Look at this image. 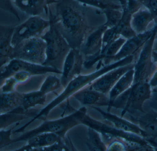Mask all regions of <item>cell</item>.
I'll return each mask as SVG.
<instances>
[{
  "label": "cell",
  "mask_w": 157,
  "mask_h": 151,
  "mask_svg": "<svg viewBox=\"0 0 157 151\" xmlns=\"http://www.w3.org/2000/svg\"><path fill=\"white\" fill-rule=\"evenodd\" d=\"M20 71H26L33 75H42L49 73L62 74V72L51 67L34 64L21 60L13 59L6 65L1 67V81Z\"/></svg>",
  "instance_id": "9c48e42d"
},
{
  "label": "cell",
  "mask_w": 157,
  "mask_h": 151,
  "mask_svg": "<svg viewBox=\"0 0 157 151\" xmlns=\"http://www.w3.org/2000/svg\"><path fill=\"white\" fill-rule=\"evenodd\" d=\"M125 141L124 140L119 138L115 139L107 145V151H127Z\"/></svg>",
  "instance_id": "1f68e13d"
},
{
  "label": "cell",
  "mask_w": 157,
  "mask_h": 151,
  "mask_svg": "<svg viewBox=\"0 0 157 151\" xmlns=\"http://www.w3.org/2000/svg\"><path fill=\"white\" fill-rule=\"evenodd\" d=\"M84 62V57L80 49L71 50L64 63L60 77L64 89L73 79L81 74Z\"/></svg>",
  "instance_id": "30bf717a"
},
{
  "label": "cell",
  "mask_w": 157,
  "mask_h": 151,
  "mask_svg": "<svg viewBox=\"0 0 157 151\" xmlns=\"http://www.w3.org/2000/svg\"><path fill=\"white\" fill-rule=\"evenodd\" d=\"M155 26L151 29L147 30L143 34H137L134 37L127 39L119 52L114 57L109 59L106 65L118 61L130 56H136L140 53L144 45L151 36Z\"/></svg>",
  "instance_id": "8fae6325"
},
{
  "label": "cell",
  "mask_w": 157,
  "mask_h": 151,
  "mask_svg": "<svg viewBox=\"0 0 157 151\" xmlns=\"http://www.w3.org/2000/svg\"><path fill=\"white\" fill-rule=\"evenodd\" d=\"M154 89V90H156V91H157V87H156V88H153V89Z\"/></svg>",
  "instance_id": "60d3db41"
},
{
  "label": "cell",
  "mask_w": 157,
  "mask_h": 151,
  "mask_svg": "<svg viewBox=\"0 0 157 151\" xmlns=\"http://www.w3.org/2000/svg\"><path fill=\"white\" fill-rule=\"evenodd\" d=\"M49 20L41 16H31L25 22L15 26L12 43L16 46L22 41L34 37H41L50 27Z\"/></svg>",
  "instance_id": "ba28073f"
},
{
  "label": "cell",
  "mask_w": 157,
  "mask_h": 151,
  "mask_svg": "<svg viewBox=\"0 0 157 151\" xmlns=\"http://www.w3.org/2000/svg\"><path fill=\"white\" fill-rule=\"evenodd\" d=\"M86 144L90 151H107V146L101 133L93 128L88 127Z\"/></svg>",
  "instance_id": "cb8c5ba5"
},
{
  "label": "cell",
  "mask_w": 157,
  "mask_h": 151,
  "mask_svg": "<svg viewBox=\"0 0 157 151\" xmlns=\"http://www.w3.org/2000/svg\"><path fill=\"white\" fill-rule=\"evenodd\" d=\"M16 126L10 129L0 130V149L12 144L13 139H11L12 134H13V129Z\"/></svg>",
  "instance_id": "4dcf8cb0"
},
{
  "label": "cell",
  "mask_w": 157,
  "mask_h": 151,
  "mask_svg": "<svg viewBox=\"0 0 157 151\" xmlns=\"http://www.w3.org/2000/svg\"><path fill=\"white\" fill-rule=\"evenodd\" d=\"M148 83L149 84L151 89L157 87V70L155 71V72L150 79Z\"/></svg>",
  "instance_id": "74e56055"
},
{
  "label": "cell",
  "mask_w": 157,
  "mask_h": 151,
  "mask_svg": "<svg viewBox=\"0 0 157 151\" xmlns=\"http://www.w3.org/2000/svg\"><path fill=\"white\" fill-rule=\"evenodd\" d=\"M151 36L146 42L139 55L134 67V83L140 82H148L157 70V63L153 62L152 52L157 34V24Z\"/></svg>",
  "instance_id": "52a82bcc"
},
{
  "label": "cell",
  "mask_w": 157,
  "mask_h": 151,
  "mask_svg": "<svg viewBox=\"0 0 157 151\" xmlns=\"http://www.w3.org/2000/svg\"><path fill=\"white\" fill-rule=\"evenodd\" d=\"M135 57L130 56L123 59L108 65H104L100 69H97L95 71L89 74H80L71 81L64 88V91L58 96L53 101H51L44 108L40 109L39 113L35 117L32 118L22 127L16 130L17 133L23 132L25 129L35 121L43 119L46 117L52 109L57 106L60 105L62 103L67 102L69 104L70 98L74 94L81 91L82 89L90 86L93 82L106 73L118 67L131 64L134 62Z\"/></svg>",
  "instance_id": "7a4b0ae2"
},
{
  "label": "cell",
  "mask_w": 157,
  "mask_h": 151,
  "mask_svg": "<svg viewBox=\"0 0 157 151\" xmlns=\"http://www.w3.org/2000/svg\"><path fill=\"white\" fill-rule=\"evenodd\" d=\"M117 32L116 26L108 28L104 32L103 36L102 49L101 54H102L107 47L114 40L120 37Z\"/></svg>",
  "instance_id": "f1b7e54d"
},
{
  "label": "cell",
  "mask_w": 157,
  "mask_h": 151,
  "mask_svg": "<svg viewBox=\"0 0 157 151\" xmlns=\"http://www.w3.org/2000/svg\"><path fill=\"white\" fill-rule=\"evenodd\" d=\"M98 111L104 118V119L112 124L115 128L126 132L137 134L144 138L145 133L144 131L136 124L116 115L105 112L99 107H93Z\"/></svg>",
  "instance_id": "2e32d148"
},
{
  "label": "cell",
  "mask_w": 157,
  "mask_h": 151,
  "mask_svg": "<svg viewBox=\"0 0 157 151\" xmlns=\"http://www.w3.org/2000/svg\"><path fill=\"white\" fill-rule=\"evenodd\" d=\"M47 95L42 92L33 91L26 93H24V100L22 107L25 109H31L36 106L42 105L46 102Z\"/></svg>",
  "instance_id": "d4e9b609"
},
{
  "label": "cell",
  "mask_w": 157,
  "mask_h": 151,
  "mask_svg": "<svg viewBox=\"0 0 157 151\" xmlns=\"http://www.w3.org/2000/svg\"><path fill=\"white\" fill-rule=\"evenodd\" d=\"M61 87L63 86L61 84L60 78L59 79L55 75H48L45 79L39 90L45 94L48 95Z\"/></svg>",
  "instance_id": "4316f807"
},
{
  "label": "cell",
  "mask_w": 157,
  "mask_h": 151,
  "mask_svg": "<svg viewBox=\"0 0 157 151\" xmlns=\"http://www.w3.org/2000/svg\"><path fill=\"white\" fill-rule=\"evenodd\" d=\"M86 106H82L75 112L61 118L45 121L39 127L26 132H23L21 135L13 139L12 144L22 141H26L35 135L44 132L56 133L61 138L65 139L67 132L76 126L82 124L83 119L87 115Z\"/></svg>",
  "instance_id": "277c9868"
},
{
  "label": "cell",
  "mask_w": 157,
  "mask_h": 151,
  "mask_svg": "<svg viewBox=\"0 0 157 151\" xmlns=\"http://www.w3.org/2000/svg\"><path fill=\"white\" fill-rule=\"evenodd\" d=\"M49 22V29L41 37L47 43V58L44 65L62 72L65 61L71 48L56 26Z\"/></svg>",
  "instance_id": "5b68a950"
},
{
  "label": "cell",
  "mask_w": 157,
  "mask_h": 151,
  "mask_svg": "<svg viewBox=\"0 0 157 151\" xmlns=\"http://www.w3.org/2000/svg\"><path fill=\"white\" fill-rule=\"evenodd\" d=\"M0 113L5 114L21 107L23 103L24 93L17 91L1 93Z\"/></svg>",
  "instance_id": "7402d4cb"
},
{
  "label": "cell",
  "mask_w": 157,
  "mask_h": 151,
  "mask_svg": "<svg viewBox=\"0 0 157 151\" xmlns=\"http://www.w3.org/2000/svg\"><path fill=\"white\" fill-rule=\"evenodd\" d=\"M137 124L144 131V138L157 134V113L151 110L141 113L139 117H133Z\"/></svg>",
  "instance_id": "44dd1931"
},
{
  "label": "cell",
  "mask_w": 157,
  "mask_h": 151,
  "mask_svg": "<svg viewBox=\"0 0 157 151\" xmlns=\"http://www.w3.org/2000/svg\"><path fill=\"white\" fill-rule=\"evenodd\" d=\"M134 69H131L125 73L110 91L108 95L110 100L109 106L117 97L130 88L134 83L135 74Z\"/></svg>",
  "instance_id": "603a6c76"
},
{
  "label": "cell",
  "mask_w": 157,
  "mask_h": 151,
  "mask_svg": "<svg viewBox=\"0 0 157 151\" xmlns=\"http://www.w3.org/2000/svg\"><path fill=\"white\" fill-rule=\"evenodd\" d=\"M88 7L76 0H59L48 6V20L71 49H80L87 37L99 26L90 23Z\"/></svg>",
  "instance_id": "6da1fadb"
},
{
  "label": "cell",
  "mask_w": 157,
  "mask_h": 151,
  "mask_svg": "<svg viewBox=\"0 0 157 151\" xmlns=\"http://www.w3.org/2000/svg\"><path fill=\"white\" fill-rule=\"evenodd\" d=\"M101 12L105 15L106 20L105 24L108 28L114 27L118 25L123 15L122 10L110 9Z\"/></svg>",
  "instance_id": "83f0119b"
},
{
  "label": "cell",
  "mask_w": 157,
  "mask_h": 151,
  "mask_svg": "<svg viewBox=\"0 0 157 151\" xmlns=\"http://www.w3.org/2000/svg\"><path fill=\"white\" fill-rule=\"evenodd\" d=\"M135 63L118 67L106 73L92 83L90 87L94 90L109 95L111 90L121 77L128 71L133 69Z\"/></svg>",
  "instance_id": "4fadbf2b"
},
{
  "label": "cell",
  "mask_w": 157,
  "mask_h": 151,
  "mask_svg": "<svg viewBox=\"0 0 157 151\" xmlns=\"http://www.w3.org/2000/svg\"><path fill=\"white\" fill-rule=\"evenodd\" d=\"M155 20L151 12L143 7L132 15L131 26L137 34H143L147 31L148 26Z\"/></svg>",
  "instance_id": "ffe728a7"
},
{
  "label": "cell",
  "mask_w": 157,
  "mask_h": 151,
  "mask_svg": "<svg viewBox=\"0 0 157 151\" xmlns=\"http://www.w3.org/2000/svg\"><path fill=\"white\" fill-rule=\"evenodd\" d=\"M144 139L153 147L154 151H157V134L146 137Z\"/></svg>",
  "instance_id": "8d00e7d4"
},
{
  "label": "cell",
  "mask_w": 157,
  "mask_h": 151,
  "mask_svg": "<svg viewBox=\"0 0 157 151\" xmlns=\"http://www.w3.org/2000/svg\"><path fill=\"white\" fill-rule=\"evenodd\" d=\"M62 139L63 138L56 133H43L27 140L25 145L16 151H41L42 148L50 146Z\"/></svg>",
  "instance_id": "ac0fdd59"
},
{
  "label": "cell",
  "mask_w": 157,
  "mask_h": 151,
  "mask_svg": "<svg viewBox=\"0 0 157 151\" xmlns=\"http://www.w3.org/2000/svg\"><path fill=\"white\" fill-rule=\"evenodd\" d=\"M88 7L99 9L100 12L106 10H122L120 4L116 2L115 0H76Z\"/></svg>",
  "instance_id": "484cf974"
},
{
  "label": "cell",
  "mask_w": 157,
  "mask_h": 151,
  "mask_svg": "<svg viewBox=\"0 0 157 151\" xmlns=\"http://www.w3.org/2000/svg\"><path fill=\"white\" fill-rule=\"evenodd\" d=\"M12 0H1L0 1V7L3 10L9 12L14 15L18 20L20 21L19 14L17 12L15 8L13 6Z\"/></svg>",
  "instance_id": "836d02e7"
},
{
  "label": "cell",
  "mask_w": 157,
  "mask_h": 151,
  "mask_svg": "<svg viewBox=\"0 0 157 151\" xmlns=\"http://www.w3.org/2000/svg\"><path fill=\"white\" fill-rule=\"evenodd\" d=\"M56 1H59V0H56Z\"/></svg>",
  "instance_id": "7bdbcfd3"
},
{
  "label": "cell",
  "mask_w": 157,
  "mask_h": 151,
  "mask_svg": "<svg viewBox=\"0 0 157 151\" xmlns=\"http://www.w3.org/2000/svg\"><path fill=\"white\" fill-rule=\"evenodd\" d=\"M15 26L1 25L0 26V64L1 67L13 59L14 47L13 46V36Z\"/></svg>",
  "instance_id": "9a60e30c"
},
{
  "label": "cell",
  "mask_w": 157,
  "mask_h": 151,
  "mask_svg": "<svg viewBox=\"0 0 157 151\" xmlns=\"http://www.w3.org/2000/svg\"><path fill=\"white\" fill-rule=\"evenodd\" d=\"M40 110L33 108L25 109L21 106L8 113L1 114L0 130L6 129L11 125L21 122L24 120L33 118L39 113Z\"/></svg>",
  "instance_id": "d6986e66"
},
{
  "label": "cell",
  "mask_w": 157,
  "mask_h": 151,
  "mask_svg": "<svg viewBox=\"0 0 157 151\" xmlns=\"http://www.w3.org/2000/svg\"><path fill=\"white\" fill-rule=\"evenodd\" d=\"M12 76H14L19 84L24 83L30 80V78L33 76L30 73L26 71H20L16 73Z\"/></svg>",
  "instance_id": "d590c367"
},
{
  "label": "cell",
  "mask_w": 157,
  "mask_h": 151,
  "mask_svg": "<svg viewBox=\"0 0 157 151\" xmlns=\"http://www.w3.org/2000/svg\"><path fill=\"white\" fill-rule=\"evenodd\" d=\"M152 89L148 82H140L133 83L125 92L117 97L108 108L122 109L121 117L126 113L134 115L144 113V106L150 97Z\"/></svg>",
  "instance_id": "3957f363"
},
{
  "label": "cell",
  "mask_w": 157,
  "mask_h": 151,
  "mask_svg": "<svg viewBox=\"0 0 157 151\" xmlns=\"http://www.w3.org/2000/svg\"><path fill=\"white\" fill-rule=\"evenodd\" d=\"M151 110L157 113V91L152 89L150 97L146 101L144 109Z\"/></svg>",
  "instance_id": "d6a6232c"
},
{
  "label": "cell",
  "mask_w": 157,
  "mask_h": 151,
  "mask_svg": "<svg viewBox=\"0 0 157 151\" xmlns=\"http://www.w3.org/2000/svg\"><path fill=\"white\" fill-rule=\"evenodd\" d=\"M153 50L157 52V45H154Z\"/></svg>",
  "instance_id": "ab89813d"
},
{
  "label": "cell",
  "mask_w": 157,
  "mask_h": 151,
  "mask_svg": "<svg viewBox=\"0 0 157 151\" xmlns=\"http://www.w3.org/2000/svg\"><path fill=\"white\" fill-rule=\"evenodd\" d=\"M152 59H153V62L155 63H157V52L153 50L152 52Z\"/></svg>",
  "instance_id": "f35d334b"
},
{
  "label": "cell",
  "mask_w": 157,
  "mask_h": 151,
  "mask_svg": "<svg viewBox=\"0 0 157 151\" xmlns=\"http://www.w3.org/2000/svg\"><path fill=\"white\" fill-rule=\"evenodd\" d=\"M72 97L78 101L82 106L108 107L110 105V100L108 95L94 90L90 86L76 93Z\"/></svg>",
  "instance_id": "5bb4252c"
},
{
  "label": "cell",
  "mask_w": 157,
  "mask_h": 151,
  "mask_svg": "<svg viewBox=\"0 0 157 151\" xmlns=\"http://www.w3.org/2000/svg\"><path fill=\"white\" fill-rule=\"evenodd\" d=\"M107 28L108 27L105 24L99 26L86 38L80 49L85 62L94 59L101 55L103 36Z\"/></svg>",
  "instance_id": "7c38bea8"
},
{
  "label": "cell",
  "mask_w": 157,
  "mask_h": 151,
  "mask_svg": "<svg viewBox=\"0 0 157 151\" xmlns=\"http://www.w3.org/2000/svg\"><path fill=\"white\" fill-rule=\"evenodd\" d=\"M20 84L13 76H11L1 81V93H9L16 91L17 85Z\"/></svg>",
  "instance_id": "f546056e"
},
{
  "label": "cell",
  "mask_w": 157,
  "mask_h": 151,
  "mask_svg": "<svg viewBox=\"0 0 157 151\" xmlns=\"http://www.w3.org/2000/svg\"><path fill=\"white\" fill-rule=\"evenodd\" d=\"M47 43L42 37H34L24 40L14 47L13 59H17L38 65L46 60Z\"/></svg>",
  "instance_id": "8992f818"
},
{
  "label": "cell",
  "mask_w": 157,
  "mask_h": 151,
  "mask_svg": "<svg viewBox=\"0 0 157 151\" xmlns=\"http://www.w3.org/2000/svg\"><path fill=\"white\" fill-rule=\"evenodd\" d=\"M157 45V41H156V44H155V45Z\"/></svg>",
  "instance_id": "b9f144b4"
},
{
  "label": "cell",
  "mask_w": 157,
  "mask_h": 151,
  "mask_svg": "<svg viewBox=\"0 0 157 151\" xmlns=\"http://www.w3.org/2000/svg\"><path fill=\"white\" fill-rule=\"evenodd\" d=\"M56 0H12L13 4L27 15L41 16L48 14V6Z\"/></svg>",
  "instance_id": "e0dca14e"
},
{
  "label": "cell",
  "mask_w": 157,
  "mask_h": 151,
  "mask_svg": "<svg viewBox=\"0 0 157 151\" xmlns=\"http://www.w3.org/2000/svg\"><path fill=\"white\" fill-rule=\"evenodd\" d=\"M143 6L151 12L155 20L157 19V0H145Z\"/></svg>",
  "instance_id": "e575fe53"
}]
</instances>
